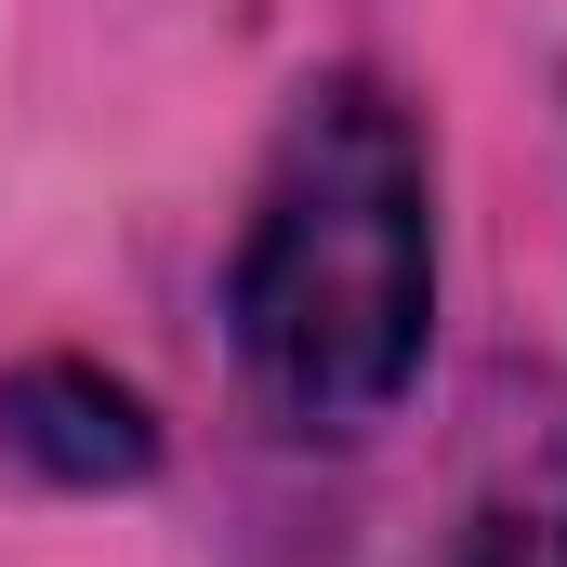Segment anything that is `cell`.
<instances>
[{
	"label": "cell",
	"mask_w": 567,
	"mask_h": 567,
	"mask_svg": "<svg viewBox=\"0 0 567 567\" xmlns=\"http://www.w3.org/2000/svg\"><path fill=\"white\" fill-rule=\"evenodd\" d=\"M238 383L290 435H370L435 343V145L370 80L330 66L290 93L238 265H225Z\"/></svg>",
	"instance_id": "cell-1"
},
{
	"label": "cell",
	"mask_w": 567,
	"mask_h": 567,
	"mask_svg": "<svg viewBox=\"0 0 567 567\" xmlns=\"http://www.w3.org/2000/svg\"><path fill=\"white\" fill-rule=\"evenodd\" d=\"M0 449L53 488H145L158 475V410L93 357H27V370H0Z\"/></svg>",
	"instance_id": "cell-2"
},
{
	"label": "cell",
	"mask_w": 567,
	"mask_h": 567,
	"mask_svg": "<svg viewBox=\"0 0 567 567\" xmlns=\"http://www.w3.org/2000/svg\"><path fill=\"white\" fill-rule=\"evenodd\" d=\"M515 462L462 488V515L435 528L423 567H567V423L555 435H502Z\"/></svg>",
	"instance_id": "cell-3"
}]
</instances>
